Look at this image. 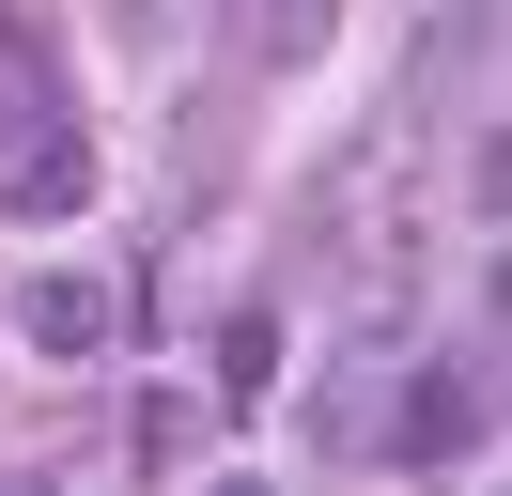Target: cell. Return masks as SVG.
Wrapping results in <instances>:
<instances>
[{"mask_svg":"<svg viewBox=\"0 0 512 496\" xmlns=\"http://www.w3.org/2000/svg\"><path fill=\"white\" fill-rule=\"evenodd\" d=\"M16 341L78 372V357H94V341H109V279H78V264H47L32 295H16Z\"/></svg>","mask_w":512,"mask_h":496,"instance_id":"cell-1","label":"cell"},{"mask_svg":"<svg viewBox=\"0 0 512 496\" xmlns=\"http://www.w3.org/2000/svg\"><path fill=\"white\" fill-rule=\"evenodd\" d=\"M388 450H404V465H481V388H466V372H450V388H404Z\"/></svg>","mask_w":512,"mask_h":496,"instance_id":"cell-2","label":"cell"},{"mask_svg":"<svg viewBox=\"0 0 512 496\" xmlns=\"http://www.w3.org/2000/svg\"><path fill=\"white\" fill-rule=\"evenodd\" d=\"M78 202H94V155H78V140H32V155H16V217H78Z\"/></svg>","mask_w":512,"mask_h":496,"instance_id":"cell-3","label":"cell"},{"mask_svg":"<svg viewBox=\"0 0 512 496\" xmlns=\"http://www.w3.org/2000/svg\"><path fill=\"white\" fill-rule=\"evenodd\" d=\"M264 388H280V326H233L218 341V403H264Z\"/></svg>","mask_w":512,"mask_h":496,"instance_id":"cell-4","label":"cell"},{"mask_svg":"<svg viewBox=\"0 0 512 496\" xmlns=\"http://www.w3.org/2000/svg\"><path fill=\"white\" fill-rule=\"evenodd\" d=\"M109 16H156V0H109Z\"/></svg>","mask_w":512,"mask_h":496,"instance_id":"cell-5","label":"cell"}]
</instances>
